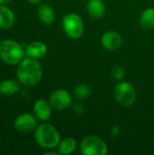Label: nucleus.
Segmentation results:
<instances>
[{"instance_id": "1", "label": "nucleus", "mask_w": 154, "mask_h": 155, "mask_svg": "<svg viewBox=\"0 0 154 155\" xmlns=\"http://www.w3.org/2000/svg\"><path fill=\"white\" fill-rule=\"evenodd\" d=\"M18 82L25 86L36 85L43 77V68L37 59L25 57L18 64L16 69Z\"/></svg>"}, {"instance_id": "2", "label": "nucleus", "mask_w": 154, "mask_h": 155, "mask_svg": "<svg viewBox=\"0 0 154 155\" xmlns=\"http://www.w3.org/2000/svg\"><path fill=\"white\" fill-rule=\"evenodd\" d=\"M34 136L36 143L40 147L47 150L57 147L61 141L60 134L54 126L45 122L36 126Z\"/></svg>"}, {"instance_id": "3", "label": "nucleus", "mask_w": 154, "mask_h": 155, "mask_svg": "<svg viewBox=\"0 0 154 155\" xmlns=\"http://www.w3.org/2000/svg\"><path fill=\"white\" fill-rule=\"evenodd\" d=\"M25 51L23 46L12 39L0 42V59L8 65H16L25 58Z\"/></svg>"}, {"instance_id": "4", "label": "nucleus", "mask_w": 154, "mask_h": 155, "mask_svg": "<svg viewBox=\"0 0 154 155\" xmlns=\"http://www.w3.org/2000/svg\"><path fill=\"white\" fill-rule=\"evenodd\" d=\"M80 152L84 155H106L108 148L103 139L98 136L89 135L81 142Z\"/></svg>"}, {"instance_id": "5", "label": "nucleus", "mask_w": 154, "mask_h": 155, "mask_svg": "<svg viewBox=\"0 0 154 155\" xmlns=\"http://www.w3.org/2000/svg\"><path fill=\"white\" fill-rule=\"evenodd\" d=\"M62 26L64 33L73 39L79 38L84 30V21L81 16L75 13H70L64 16Z\"/></svg>"}, {"instance_id": "6", "label": "nucleus", "mask_w": 154, "mask_h": 155, "mask_svg": "<svg viewBox=\"0 0 154 155\" xmlns=\"http://www.w3.org/2000/svg\"><path fill=\"white\" fill-rule=\"evenodd\" d=\"M113 94L115 100L123 106H132L136 101L135 89L126 81H122L115 85Z\"/></svg>"}, {"instance_id": "7", "label": "nucleus", "mask_w": 154, "mask_h": 155, "mask_svg": "<svg viewBox=\"0 0 154 155\" xmlns=\"http://www.w3.org/2000/svg\"><path fill=\"white\" fill-rule=\"evenodd\" d=\"M72 95L65 89H56L49 96L51 106L58 111H64L72 105Z\"/></svg>"}, {"instance_id": "8", "label": "nucleus", "mask_w": 154, "mask_h": 155, "mask_svg": "<svg viewBox=\"0 0 154 155\" xmlns=\"http://www.w3.org/2000/svg\"><path fill=\"white\" fill-rule=\"evenodd\" d=\"M15 130L22 134H27L34 131L37 126V118L34 114L24 113L19 114L14 122Z\"/></svg>"}, {"instance_id": "9", "label": "nucleus", "mask_w": 154, "mask_h": 155, "mask_svg": "<svg viewBox=\"0 0 154 155\" xmlns=\"http://www.w3.org/2000/svg\"><path fill=\"white\" fill-rule=\"evenodd\" d=\"M101 43L106 50L115 51L122 46L123 38L115 31H107L102 35Z\"/></svg>"}, {"instance_id": "10", "label": "nucleus", "mask_w": 154, "mask_h": 155, "mask_svg": "<svg viewBox=\"0 0 154 155\" xmlns=\"http://www.w3.org/2000/svg\"><path fill=\"white\" fill-rule=\"evenodd\" d=\"M52 108L53 107L51 106L49 102L44 99H38L34 104L33 111L34 116L38 120L42 122H46L50 119L52 115Z\"/></svg>"}, {"instance_id": "11", "label": "nucleus", "mask_w": 154, "mask_h": 155, "mask_svg": "<svg viewBox=\"0 0 154 155\" xmlns=\"http://www.w3.org/2000/svg\"><path fill=\"white\" fill-rule=\"evenodd\" d=\"M25 51L27 57L41 59L47 54V46L44 42L33 41L26 45Z\"/></svg>"}, {"instance_id": "12", "label": "nucleus", "mask_w": 154, "mask_h": 155, "mask_svg": "<svg viewBox=\"0 0 154 155\" xmlns=\"http://www.w3.org/2000/svg\"><path fill=\"white\" fill-rule=\"evenodd\" d=\"M15 23V15L13 10L6 5L0 4V29H9Z\"/></svg>"}, {"instance_id": "13", "label": "nucleus", "mask_w": 154, "mask_h": 155, "mask_svg": "<svg viewBox=\"0 0 154 155\" xmlns=\"http://www.w3.org/2000/svg\"><path fill=\"white\" fill-rule=\"evenodd\" d=\"M37 15L39 20L46 25H52L55 20L54 10L51 5L47 4H42L39 5L37 10Z\"/></svg>"}, {"instance_id": "14", "label": "nucleus", "mask_w": 154, "mask_h": 155, "mask_svg": "<svg viewBox=\"0 0 154 155\" xmlns=\"http://www.w3.org/2000/svg\"><path fill=\"white\" fill-rule=\"evenodd\" d=\"M86 10L92 17L99 19L104 15L106 6L103 0H89L86 4Z\"/></svg>"}, {"instance_id": "15", "label": "nucleus", "mask_w": 154, "mask_h": 155, "mask_svg": "<svg viewBox=\"0 0 154 155\" xmlns=\"http://www.w3.org/2000/svg\"><path fill=\"white\" fill-rule=\"evenodd\" d=\"M19 91V84L13 79H5L0 82V94L2 95H14Z\"/></svg>"}, {"instance_id": "16", "label": "nucleus", "mask_w": 154, "mask_h": 155, "mask_svg": "<svg viewBox=\"0 0 154 155\" xmlns=\"http://www.w3.org/2000/svg\"><path fill=\"white\" fill-rule=\"evenodd\" d=\"M76 145H77V143H76L75 139H74L72 137L64 138V140L60 141V143L57 146V150H58L57 153L61 155L71 154L73 152H74Z\"/></svg>"}, {"instance_id": "17", "label": "nucleus", "mask_w": 154, "mask_h": 155, "mask_svg": "<svg viewBox=\"0 0 154 155\" xmlns=\"http://www.w3.org/2000/svg\"><path fill=\"white\" fill-rule=\"evenodd\" d=\"M140 25L144 29H152L154 27V8L144 9L140 16Z\"/></svg>"}, {"instance_id": "18", "label": "nucleus", "mask_w": 154, "mask_h": 155, "mask_svg": "<svg viewBox=\"0 0 154 155\" xmlns=\"http://www.w3.org/2000/svg\"><path fill=\"white\" fill-rule=\"evenodd\" d=\"M74 96L79 99V100H84L86 98H88L91 94V88L89 85L85 84H78L74 90Z\"/></svg>"}, {"instance_id": "19", "label": "nucleus", "mask_w": 154, "mask_h": 155, "mask_svg": "<svg viewBox=\"0 0 154 155\" xmlns=\"http://www.w3.org/2000/svg\"><path fill=\"white\" fill-rule=\"evenodd\" d=\"M111 73H112V75H113V77L114 79L120 80V79H122V78L123 77L125 71H124L123 67H122V66H120V65H115V66L113 67Z\"/></svg>"}, {"instance_id": "20", "label": "nucleus", "mask_w": 154, "mask_h": 155, "mask_svg": "<svg viewBox=\"0 0 154 155\" xmlns=\"http://www.w3.org/2000/svg\"><path fill=\"white\" fill-rule=\"evenodd\" d=\"M120 127L118 125H113L111 128H110V134L113 136V137H117L120 134Z\"/></svg>"}, {"instance_id": "21", "label": "nucleus", "mask_w": 154, "mask_h": 155, "mask_svg": "<svg viewBox=\"0 0 154 155\" xmlns=\"http://www.w3.org/2000/svg\"><path fill=\"white\" fill-rule=\"evenodd\" d=\"M73 110H74V112L76 113V114H83L84 111V108L83 105H81V104H75L74 105V107H73Z\"/></svg>"}, {"instance_id": "22", "label": "nucleus", "mask_w": 154, "mask_h": 155, "mask_svg": "<svg viewBox=\"0 0 154 155\" xmlns=\"http://www.w3.org/2000/svg\"><path fill=\"white\" fill-rule=\"evenodd\" d=\"M29 3H31V4H33V5H36V4H39V3H41L43 0H27Z\"/></svg>"}, {"instance_id": "23", "label": "nucleus", "mask_w": 154, "mask_h": 155, "mask_svg": "<svg viewBox=\"0 0 154 155\" xmlns=\"http://www.w3.org/2000/svg\"><path fill=\"white\" fill-rule=\"evenodd\" d=\"M13 0H0V4L1 5H7L9 3H11Z\"/></svg>"}, {"instance_id": "24", "label": "nucleus", "mask_w": 154, "mask_h": 155, "mask_svg": "<svg viewBox=\"0 0 154 155\" xmlns=\"http://www.w3.org/2000/svg\"><path fill=\"white\" fill-rule=\"evenodd\" d=\"M57 153H54V152H51V151L45 152V153H44V154L45 155H56Z\"/></svg>"}]
</instances>
